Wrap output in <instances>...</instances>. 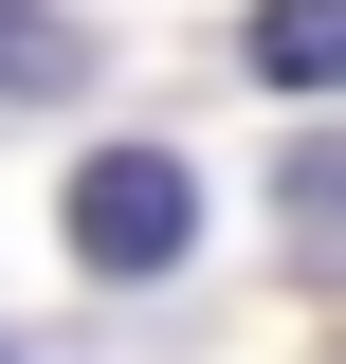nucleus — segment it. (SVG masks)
Instances as JSON below:
<instances>
[{"instance_id":"f03ea898","label":"nucleus","mask_w":346,"mask_h":364,"mask_svg":"<svg viewBox=\"0 0 346 364\" xmlns=\"http://www.w3.org/2000/svg\"><path fill=\"white\" fill-rule=\"evenodd\" d=\"M73 73H91V37H73V18H55V0H0V91H19V109H55Z\"/></svg>"},{"instance_id":"7ed1b4c3","label":"nucleus","mask_w":346,"mask_h":364,"mask_svg":"<svg viewBox=\"0 0 346 364\" xmlns=\"http://www.w3.org/2000/svg\"><path fill=\"white\" fill-rule=\"evenodd\" d=\"M256 73L273 91H346V0H273L256 18Z\"/></svg>"},{"instance_id":"20e7f679","label":"nucleus","mask_w":346,"mask_h":364,"mask_svg":"<svg viewBox=\"0 0 346 364\" xmlns=\"http://www.w3.org/2000/svg\"><path fill=\"white\" fill-rule=\"evenodd\" d=\"M292 237H310V255H328V237H346V164H328V146H310V164H292Z\"/></svg>"},{"instance_id":"39448f33","label":"nucleus","mask_w":346,"mask_h":364,"mask_svg":"<svg viewBox=\"0 0 346 364\" xmlns=\"http://www.w3.org/2000/svg\"><path fill=\"white\" fill-rule=\"evenodd\" d=\"M0 364H19V346H0Z\"/></svg>"},{"instance_id":"f257e3e1","label":"nucleus","mask_w":346,"mask_h":364,"mask_svg":"<svg viewBox=\"0 0 346 364\" xmlns=\"http://www.w3.org/2000/svg\"><path fill=\"white\" fill-rule=\"evenodd\" d=\"M182 237H201V164L182 146H91L73 164V255L91 273H164Z\"/></svg>"}]
</instances>
